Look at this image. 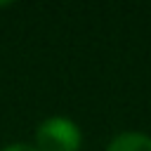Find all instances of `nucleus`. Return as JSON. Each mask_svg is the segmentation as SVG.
<instances>
[{
	"label": "nucleus",
	"instance_id": "nucleus-3",
	"mask_svg": "<svg viewBox=\"0 0 151 151\" xmlns=\"http://www.w3.org/2000/svg\"><path fill=\"white\" fill-rule=\"evenodd\" d=\"M0 151H38V149L33 144H28V142H12V144L0 146Z\"/></svg>",
	"mask_w": 151,
	"mask_h": 151
},
{
	"label": "nucleus",
	"instance_id": "nucleus-1",
	"mask_svg": "<svg viewBox=\"0 0 151 151\" xmlns=\"http://www.w3.org/2000/svg\"><path fill=\"white\" fill-rule=\"evenodd\" d=\"M33 146L38 151H80L83 130L68 116H47L33 132Z\"/></svg>",
	"mask_w": 151,
	"mask_h": 151
},
{
	"label": "nucleus",
	"instance_id": "nucleus-4",
	"mask_svg": "<svg viewBox=\"0 0 151 151\" xmlns=\"http://www.w3.org/2000/svg\"><path fill=\"white\" fill-rule=\"evenodd\" d=\"M14 2H0V9H7V7H12Z\"/></svg>",
	"mask_w": 151,
	"mask_h": 151
},
{
	"label": "nucleus",
	"instance_id": "nucleus-2",
	"mask_svg": "<svg viewBox=\"0 0 151 151\" xmlns=\"http://www.w3.org/2000/svg\"><path fill=\"white\" fill-rule=\"evenodd\" d=\"M106 151H151V134L139 132V130L118 132L106 144Z\"/></svg>",
	"mask_w": 151,
	"mask_h": 151
}]
</instances>
